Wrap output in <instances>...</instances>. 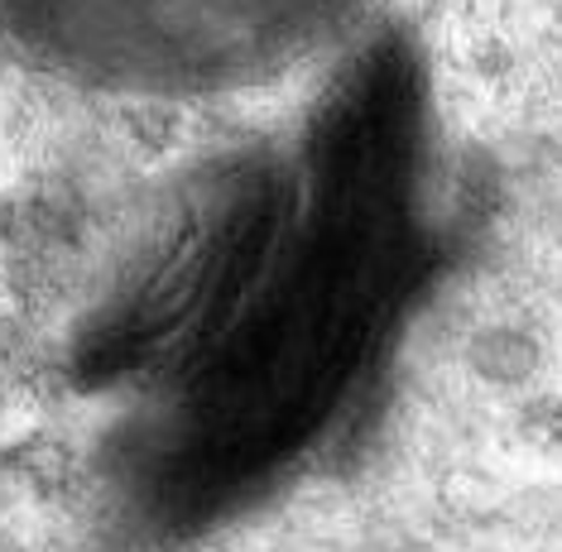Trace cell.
Here are the masks:
<instances>
[{
    "mask_svg": "<svg viewBox=\"0 0 562 552\" xmlns=\"http://www.w3.org/2000/svg\"><path fill=\"white\" fill-rule=\"evenodd\" d=\"M418 77L375 44L317 101L299 188L236 317L178 384L155 495L207 515L284 461L366 356L418 274Z\"/></svg>",
    "mask_w": 562,
    "mask_h": 552,
    "instance_id": "cell-1",
    "label": "cell"
},
{
    "mask_svg": "<svg viewBox=\"0 0 562 552\" xmlns=\"http://www.w3.org/2000/svg\"><path fill=\"white\" fill-rule=\"evenodd\" d=\"M356 0H0V34L125 77H216L293 54Z\"/></svg>",
    "mask_w": 562,
    "mask_h": 552,
    "instance_id": "cell-2",
    "label": "cell"
}]
</instances>
